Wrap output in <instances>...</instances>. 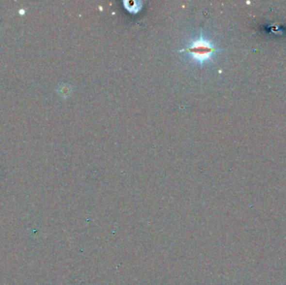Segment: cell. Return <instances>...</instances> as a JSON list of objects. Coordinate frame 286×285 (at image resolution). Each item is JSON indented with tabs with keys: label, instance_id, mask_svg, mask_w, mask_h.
<instances>
[{
	"label": "cell",
	"instance_id": "obj_1",
	"mask_svg": "<svg viewBox=\"0 0 286 285\" xmlns=\"http://www.w3.org/2000/svg\"><path fill=\"white\" fill-rule=\"evenodd\" d=\"M219 50L220 49L215 47L213 43L204 38V33L201 31L199 38L192 40L189 46L180 49L178 52H186L192 61L203 65L205 62L211 61L215 53Z\"/></svg>",
	"mask_w": 286,
	"mask_h": 285
}]
</instances>
